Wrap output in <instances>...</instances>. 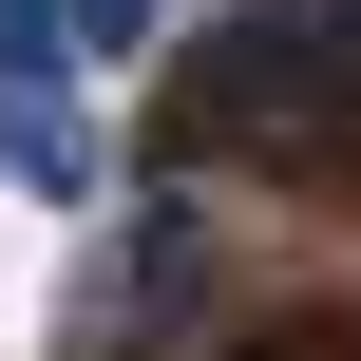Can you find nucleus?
Segmentation results:
<instances>
[{
	"label": "nucleus",
	"instance_id": "obj_2",
	"mask_svg": "<svg viewBox=\"0 0 361 361\" xmlns=\"http://www.w3.org/2000/svg\"><path fill=\"white\" fill-rule=\"evenodd\" d=\"M0 171L19 190H95V133L57 114V19L38 0H0Z\"/></svg>",
	"mask_w": 361,
	"mask_h": 361
},
{
	"label": "nucleus",
	"instance_id": "obj_3",
	"mask_svg": "<svg viewBox=\"0 0 361 361\" xmlns=\"http://www.w3.org/2000/svg\"><path fill=\"white\" fill-rule=\"evenodd\" d=\"M152 38V0H57V57H133Z\"/></svg>",
	"mask_w": 361,
	"mask_h": 361
},
{
	"label": "nucleus",
	"instance_id": "obj_1",
	"mask_svg": "<svg viewBox=\"0 0 361 361\" xmlns=\"http://www.w3.org/2000/svg\"><path fill=\"white\" fill-rule=\"evenodd\" d=\"M171 152H247V171H343L361 152V0H228L171 95H152Z\"/></svg>",
	"mask_w": 361,
	"mask_h": 361
}]
</instances>
